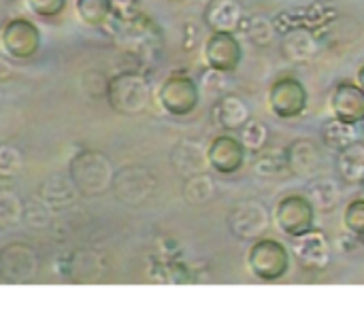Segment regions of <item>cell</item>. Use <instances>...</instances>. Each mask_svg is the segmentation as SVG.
<instances>
[{"label": "cell", "instance_id": "d6a6232c", "mask_svg": "<svg viewBox=\"0 0 364 323\" xmlns=\"http://www.w3.org/2000/svg\"><path fill=\"white\" fill-rule=\"evenodd\" d=\"M173 2H181V0H173Z\"/></svg>", "mask_w": 364, "mask_h": 323}, {"label": "cell", "instance_id": "44dd1931", "mask_svg": "<svg viewBox=\"0 0 364 323\" xmlns=\"http://www.w3.org/2000/svg\"><path fill=\"white\" fill-rule=\"evenodd\" d=\"M23 200L13 187H0V232L15 228L23 219Z\"/></svg>", "mask_w": 364, "mask_h": 323}, {"label": "cell", "instance_id": "ac0fdd59", "mask_svg": "<svg viewBox=\"0 0 364 323\" xmlns=\"http://www.w3.org/2000/svg\"><path fill=\"white\" fill-rule=\"evenodd\" d=\"M213 119L224 130H239L250 119L247 102L237 94H224L213 109Z\"/></svg>", "mask_w": 364, "mask_h": 323}, {"label": "cell", "instance_id": "5b68a950", "mask_svg": "<svg viewBox=\"0 0 364 323\" xmlns=\"http://www.w3.org/2000/svg\"><path fill=\"white\" fill-rule=\"evenodd\" d=\"M198 100H200V89L196 81L188 75H173L158 89L160 106L175 117L190 115L198 106Z\"/></svg>", "mask_w": 364, "mask_h": 323}, {"label": "cell", "instance_id": "6da1fadb", "mask_svg": "<svg viewBox=\"0 0 364 323\" xmlns=\"http://www.w3.org/2000/svg\"><path fill=\"white\" fill-rule=\"evenodd\" d=\"M113 175L115 170L109 158L96 149L79 151L77 155H73L68 164V177L73 179L79 194H85V196H98L105 190H109Z\"/></svg>", "mask_w": 364, "mask_h": 323}, {"label": "cell", "instance_id": "9a60e30c", "mask_svg": "<svg viewBox=\"0 0 364 323\" xmlns=\"http://www.w3.org/2000/svg\"><path fill=\"white\" fill-rule=\"evenodd\" d=\"M79 190L75 187L70 177L64 175H49L41 185H38V200L49 209V211H62L68 204L77 200Z\"/></svg>", "mask_w": 364, "mask_h": 323}, {"label": "cell", "instance_id": "9c48e42d", "mask_svg": "<svg viewBox=\"0 0 364 323\" xmlns=\"http://www.w3.org/2000/svg\"><path fill=\"white\" fill-rule=\"evenodd\" d=\"M0 40L6 55H11L13 60H30L41 47V32L32 21L15 17L2 28Z\"/></svg>", "mask_w": 364, "mask_h": 323}, {"label": "cell", "instance_id": "7c38bea8", "mask_svg": "<svg viewBox=\"0 0 364 323\" xmlns=\"http://www.w3.org/2000/svg\"><path fill=\"white\" fill-rule=\"evenodd\" d=\"M245 147L230 134H220L207 147V164L218 175H235L245 162Z\"/></svg>", "mask_w": 364, "mask_h": 323}, {"label": "cell", "instance_id": "603a6c76", "mask_svg": "<svg viewBox=\"0 0 364 323\" xmlns=\"http://www.w3.org/2000/svg\"><path fill=\"white\" fill-rule=\"evenodd\" d=\"M322 141H324L331 149L343 151L346 147H350L352 143L358 141L356 126H354V124L339 121V119L333 117V121L324 124V128H322Z\"/></svg>", "mask_w": 364, "mask_h": 323}, {"label": "cell", "instance_id": "ffe728a7", "mask_svg": "<svg viewBox=\"0 0 364 323\" xmlns=\"http://www.w3.org/2000/svg\"><path fill=\"white\" fill-rule=\"evenodd\" d=\"M339 175L350 181V183H358L364 181V145L363 143H352L350 147H346L343 151H339V162H337Z\"/></svg>", "mask_w": 364, "mask_h": 323}, {"label": "cell", "instance_id": "30bf717a", "mask_svg": "<svg viewBox=\"0 0 364 323\" xmlns=\"http://www.w3.org/2000/svg\"><path fill=\"white\" fill-rule=\"evenodd\" d=\"M269 226V215L264 204L258 200H241L228 213V228L241 241L258 239Z\"/></svg>", "mask_w": 364, "mask_h": 323}, {"label": "cell", "instance_id": "277c9868", "mask_svg": "<svg viewBox=\"0 0 364 323\" xmlns=\"http://www.w3.org/2000/svg\"><path fill=\"white\" fill-rule=\"evenodd\" d=\"M111 190H113L115 198L122 204H126V207H141V204H145L151 198V194L156 190V177L145 166L130 164V166L119 168L113 175Z\"/></svg>", "mask_w": 364, "mask_h": 323}, {"label": "cell", "instance_id": "7402d4cb", "mask_svg": "<svg viewBox=\"0 0 364 323\" xmlns=\"http://www.w3.org/2000/svg\"><path fill=\"white\" fill-rule=\"evenodd\" d=\"M75 9L85 26L100 28L107 26L113 15V0H77Z\"/></svg>", "mask_w": 364, "mask_h": 323}, {"label": "cell", "instance_id": "836d02e7", "mask_svg": "<svg viewBox=\"0 0 364 323\" xmlns=\"http://www.w3.org/2000/svg\"><path fill=\"white\" fill-rule=\"evenodd\" d=\"M0 100H2V94H0Z\"/></svg>", "mask_w": 364, "mask_h": 323}, {"label": "cell", "instance_id": "52a82bcc", "mask_svg": "<svg viewBox=\"0 0 364 323\" xmlns=\"http://www.w3.org/2000/svg\"><path fill=\"white\" fill-rule=\"evenodd\" d=\"M38 275V253L26 243H11L0 249V281L30 283Z\"/></svg>", "mask_w": 364, "mask_h": 323}, {"label": "cell", "instance_id": "f546056e", "mask_svg": "<svg viewBox=\"0 0 364 323\" xmlns=\"http://www.w3.org/2000/svg\"><path fill=\"white\" fill-rule=\"evenodd\" d=\"M26 4L38 17H55L64 11L66 0H26Z\"/></svg>", "mask_w": 364, "mask_h": 323}, {"label": "cell", "instance_id": "3957f363", "mask_svg": "<svg viewBox=\"0 0 364 323\" xmlns=\"http://www.w3.org/2000/svg\"><path fill=\"white\" fill-rule=\"evenodd\" d=\"M247 266L260 281H277L290 268V253L286 245L275 239H258L247 251Z\"/></svg>", "mask_w": 364, "mask_h": 323}, {"label": "cell", "instance_id": "d4e9b609", "mask_svg": "<svg viewBox=\"0 0 364 323\" xmlns=\"http://www.w3.org/2000/svg\"><path fill=\"white\" fill-rule=\"evenodd\" d=\"M316 51V40L307 30H294L284 38V53L290 60H309Z\"/></svg>", "mask_w": 364, "mask_h": 323}, {"label": "cell", "instance_id": "1f68e13d", "mask_svg": "<svg viewBox=\"0 0 364 323\" xmlns=\"http://www.w3.org/2000/svg\"><path fill=\"white\" fill-rule=\"evenodd\" d=\"M356 79H358V85L364 89V64L360 66V70H358V75H356Z\"/></svg>", "mask_w": 364, "mask_h": 323}, {"label": "cell", "instance_id": "8fae6325", "mask_svg": "<svg viewBox=\"0 0 364 323\" xmlns=\"http://www.w3.org/2000/svg\"><path fill=\"white\" fill-rule=\"evenodd\" d=\"M241 58L243 47L235 32H211L205 43V60L209 68L230 75L241 64Z\"/></svg>", "mask_w": 364, "mask_h": 323}, {"label": "cell", "instance_id": "7a4b0ae2", "mask_svg": "<svg viewBox=\"0 0 364 323\" xmlns=\"http://www.w3.org/2000/svg\"><path fill=\"white\" fill-rule=\"evenodd\" d=\"M107 98L115 113L122 115H141L151 102V89L143 75L122 72L115 75L107 85Z\"/></svg>", "mask_w": 364, "mask_h": 323}, {"label": "cell", "instance_id": "e0dca14e", "mask_svg": "<svg viewBox=\"0 0 364 323\" xmlns=\"http://www.w3.org/2000/svg\"><path fill=\"white\" fill-rule=\"evenodd\" d=\"M171 166L186 179L192 175H198L205 170L207 164V151L194 143V141H181L171 151Z\"/></svg>", "mask_w": 364, "mask_h": 323}, {"label": "cell", "instance_id": "2e32d148", "mask_svg": "<svg viewBox=\"0 0 364 323\" xmlns=\"http://www.w3.org/2000/svg\"><path fill=\"white\" fill-rule=\"evenodd\" d=\"M203 17L211 32H235L243 21V6L237 0H209Z\"/></svg>", "mask_w": 364, "mask_h": 323}, {"label": "cell", "instance_id": "4316f807", "mask_svg": "<svg viewBox=\"0 0 364 323\" xmlns=\"http://www.w3.org/2000/svg\"><path fill=\"white\" fill-rule=\"evenodd\" d=\"M23 168V153L15 145L0 143V179H13Z\"/></svg>", "mask_w": 364, "mask_h": 323}, {"label": "cell", "instance_id": "4fadbf2b", "mask_svg": "<svg viewBox=\"0 0 364 323\" xmlns=\"http://www.w3.org/2000/svg\"><path fill=\"white\" fill-rule=\"evenodd\" d=\"M331 111L333 117L346 124H363L364 121V89L356 83H339L331 94Z\"/></svg>", "mask_w": 364, "mask_h": 323}, {"label": "cell", "instance_id": "83f0119b", "mask_svg": "<svg viewBox=\"0 0 364 323\" xmlns=\"http://www.w3.org/2000/svg\"><path fill=\"white\" fill-rule=\"evenodd\" d=\"M245 30V34L250 36V40L254 45H269L271 38H273V28L271 23L264 19V17H250V19H243L241 26Z\"/></svg>", "mask_w": 364, "mask_h": 323}, {"label": "cell", "instance_id": "d6986e66", "mask_svg": "<svg viewBox=\"0 0 364 323\" xmlns=\"http://www.w3.org/2000/svg\"><path fill=\"white\" fill-rule=\"evenodd\" d=\"M286 164L296 175H309L318 166V151L309 141H294L286 151Z\"/></svg>", "mask_w": 364, "mask_h": 323}, {"label": "cell", "instance_id": "484cf974", "mask_svg": "<svg viewBox=\"0 0 364 323\" xmlns=\"http://www.w3.org/2000/svg\"><path fill=\"white\" fill-rule=\"evenodd\" d=\"M239 130H241L239 141L243 143L245 151L258 153V151H262V149L267 147V143H269V128H267V124H262V121L250 117Z\"/></svg>", "mask_w": 364, "mask_h": 323}, {"label": "cell", "instance_id": "8992f818", "mask_svg": "<svg viewBox=\"0 0 364 323\" xmlns=\"http://www.w3.org/2000/svg\"><path fill=\"white\" fill-rule=\"evenodd\" d=\"M275 224L286 236L296 239L316 226V207L309 198L301 194H290L277 202Z\"/></svg>", "mask_w": 364, "mask_h": 323}, {"label": "cell", "instance_id": "cb8c5ba5", "mask_svg": "<svg viewBox=\"0 0 364 323\" xmlns=\"http://www.w3.org/2000/svg\"><path fill=\"white\" fill-rule=\"evenodd\" d=\"M215 196V183L209 175L198 173L192 177H186L183 181V198L190 204H207Z\"/></svg>", "mask_w": 364, "mask_h": 323}, {"label": "cell", "instance_id": "4dcf8cb0", "mask_svg": "<svg viewBox=\"0 0 364 323\" xmlns=\"http://www.w3.org/2000/svg\"><path fill=\"white\" fill-rule=\"evenodd\" d=\"M11 72H13L11 64H9L4 58H0V79H6V77H11Z\"/></svg>", "mask_w": 364, "mask_h": 323}, {"label": "cell", "instance_id": "5bb4252c", "mask_svg": "<svg viewBox=\"0 0 364 323\" xmlns=\"http://www.w3.org/2000/svg\"><path fill=\"white\" fill-rule=\"evenodd\" d=\"M294 256L299 258V262L305 266V268H311V270H322L326 268L328 264V258H331V245H328V239L324 236V232L311 228L309 232L296 236V243H294Z\"/></svg>", "mask_w": 364, "mask_h": 323}, {"label": "cell", "instance_id": "f1b7e54d", "mask_svg": "<svg viewBox=\"0 0 364 323\" xmlns=\"http://www.w3.org/2000/svg\"><path fill=\"white\" fill-rule=\"evenodd\" d=\"M343 226L356 234V236H363L364 239V200L358 198V200H352L343 213Z\"/></svg>", "mask_w": 364, "mask_h": 323}, {"label": "cell", "instance_id": "ba28073f", "mask_svg": "<svg viewBox=\"0 0 364 323\" xmlns=\"http://www.w3.org/2000/svg\"><path fill=\"white\" fill-rule=\"evenodd\" d=\"M269 106L279 119H294L307 109V89L294 77L277 79L269 89Z\"/></svg>", "mask_w": 364, "mask_h": 323}]
</instances>
